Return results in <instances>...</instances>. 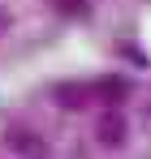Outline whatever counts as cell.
Here are the masks:
<instances>
[{
  "label": "cell",
  "mask_w": 151,
  "mask_h": 159,
  "mask_svg": "<svg viewBox=\"0 0 151 159\" xmlns=\"http://www.w3.org/2000/svg\"><path fill=\"white\" fill-rule=\"evenodd\" d=\"M95 142H100L104 151H121L129 142V116L117 103H108L100 116H95Z\"/></svg>",
  "instance_id": "cell-1"
},
{
  "label": "cell",
  "mask_w": 151,
  "mask_h": 159,
  "mask_svg": "<svg viewBox=\"0 0 151 159\" xmlns=\"http://www.w3.org/2000/svg\"><path fill=\"white\" fill-rule=\"evenodd\" d=\"M4 146H9L13 155H22V159H43L48 155V142H43L35 129H9L4 133Z\"/></svg>",
  "instance_id": "cell-2"
},
{
  "label": "cell",
  "mask_w": 151,
  "mask_h": 159,
  "mask_svg": "<svg viewBox=\"0 0 151 159\" xmlns=\"http://www.w3.org/2000/svg\"><path fill=\"white\" fill-rule=\"evenodd\" d=\"M4 26H9V17H4V9H0V34H4Z\"/></svg>",
  "instance_id": "cell-5"
},
{
  "label": "cell",
  "mask_w": 151,
  "mask_h": 159,
  "mask_svg": "<svg viewBox=\"0 0 151 159\" xmlns=\"http://www.w3.org/2000/svg\"><path fill=\"white\" fill-rule=\"evenodd\" d=\"M143 116H147V129H151V103H147V112H143Z\"/></svg>",
  "instance_id": "cell-6"
},
{
  "label": "cell",
  "mask_w": 151,
  "mask_h": 159,
  "mask_svg": "<svg viewBox=\"0 0 151 159\" xmlns=\"http://www.w3.org/2000/svg\"><path fill=\"white\" fill-rule=\"evenodd\" d=\"M52 95H56V103L65 107V112H82V107H91V99H95L91 82H61Z\"/></svg>",
  "instance_id": "cell-3"
},
{
  "label": "cell",
  "mask_w": 151,
  "mask_h": 159,
  "mask_svg": "<svg viewBox=\"0 0 151 159\" xmlns=\"http://www.w3.org/2000/svg\"><path fill=\"white\" fill-rule=\"evenodd\" d=\"M52 4H56V9H69V13H74V9H82V0H52Z\"/></svg>",
  "instance_id": "cell-4"
}]
</instances>
